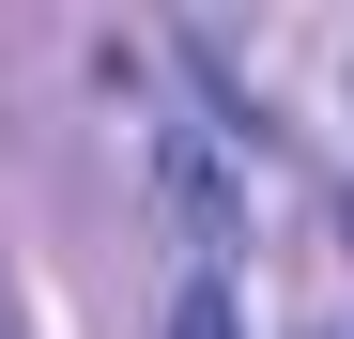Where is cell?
Returning a JSON list of instances; mask_svg holds the SVG:
<instances>
[{"mask_svg": "<svg viewBox=\"0 0 354 339\" xmlns=\"http://www.w3.org/2000/svg\"><path fill=\"white\" fill-rule=\"evenodd\" d=\"M0 339H31V309H16V277H0Z\"/></svg>", "mask_w": 354, "mask_h": 339, "instance_id": "2", "label": "cell"}, {"mask_svg": "<svg viewBox=\"0 0 354 339\" xmlns=\"http://www.w3.org/2000/svg\"><path fill=\"white\" fill-rule=\"evenodd\" d=\"M154 339H247L231 277H216V262H185V277H169V324H154Z\"/></svg>", "mask_w": 354, "mask_h": 339, "instance_id": "1", "label": "cell"}]
</instances>
